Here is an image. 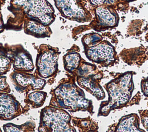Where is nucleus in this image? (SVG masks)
Wrapping results in <instances>:
<instances>
[{"mask_svg": "<svg viewBox=\"0 0 148 132\" xmlns=\"http://www.w3.org/2000/svg\"><path fill=\"white\" fill-rule=\"evenodd\" d=\"M133 72H126L105 85L108 100L103 101L99 109V115L107 116L114 109L125 105L130 101L133 90Z\"/></svg>", "mask_w": 148, "mask_h": 132, "instance_id": "obj_1", "label": "nucleus"}, {"mask_svg": "<svg viewBox=\"0 0 148 132\" xmlns=\"http://www.w3.org/2000/svg\"><path fill=\"white\" fill-rule=\"evenodd\" d=\"M51 98L49 106L67 109L71 111H90L91 101L86 99L84 92L74 83L64 82L50 91Z\"/></svg>", "mask_w": 148, "mask_h": 132, "instance_id": "obj_2", "label": "nucleus"}, {"mask_svg": "<svg viewBox=\"0 0 148 132\" xmlns=\"http://www.w3.org/2000/svg\"><path fill=\"white\" fill-rule=\"evenodd\" d=\"M71 117L64 109L46 106L40 111L39 132H75Z\"/></svg>", "mask_w": 148, "mask_h": 132, "instance_id": "obj_3", "label": "nucleus"}, {"mask_svg": "<svg viewBox=\"0 0 148 132\" xmlns=\"http://www.w3.org/2000/svg\"><path fill=\"white\" fill-rule=\"evenodd\" d=\"M13 3L21 6L27 16L48 26L54 20V10L46 0H14Z\"/></svg>", "mask_w": 148, "mask_h": 132, "instance_id": "obj_4", "label": "nucleus"}, {"mask_svg": "<svg viewBox=\"0 0 148 132\" xmlns=\"http://www.w3.org/2000/svg\"><path fill=\"white\" fill-rule=\"evenodd\" d=\"M58 50L46 45H40L36 58V74L41 78L48 79L58 71Z\"/></svg>", "mask_w": 148, "mask_h": 132, "instance_id": "obj_5", "label": "nucleus"}, {"mask_svg": "<svg viewBox=\"0 0 148 132\" xmlns=\"http://www.w3.org/2000/svg\"><path fill=\"white\" fill-rule=\"evenodd\" d=\"M77 82L80 86L85 89L98 100L105 98V93L99 85L101 76L96 67L92 64L84 63L77 69Z\"/></svg>", "mask_w": 148, "mask_h": 132, "instance_id": "obj_6", "label": "nucleus"}, {"mask_svg": "<svg viewBox=\"0 0 148 132\" xmlns=\"http://www.w3.org/2000/svg\"><path fill=\"white\" fill-rule=\"evenodd\" d=\"M10 78L16 91L26 94L30 91L42 90L46 84L45 79L29 72L14 71L10 74Z\"/></svg>", "mask_w": 148, "mask_h": 132, "instance_id": "obj_7", "label": "nucleus"}, {"mask_svg": "<svg viewBox=\"0 0 148 132\" xmlns=\"http://www.w3.org/2000/svg\"><path fill=\"white\" fill-rule=\"evenodd\" d=\"M55 5L65 18L79 23L89 21L91 15L78 0H54Z\"/></svg>", "mask_w": 148, "mask_h": 132, "instance_id": "obj_8", "label": "nucleus"}, {"mask_svg": "<svg viewBox=\"0 0 148 132\" xmlns=\"http://www.w3.org/2000/svg\"><path fill=\"white\" fill-rule=\"evenodd\" d=\"M85 54L91 61L103 66H108L112 64L116 56L114 47L106 41H101L95 45L86 47Z\"/></svg>", "mask_w": 148, "mask_h": 132, "instance_id": "obj_9", "label": "nucleus"}, {"mask_svg": "<svg viewBox=\"0 0 148 132\" xmlns=\"http://www.w3.org/2000/svg\"><path fill=\"white\" fill-rule=\"evenodd\" d=\"M15 71L31 72L34 65L31 55L21 45H17L7 49Z\"/></svg>", "mask_w": 148, "mask_h": 132, "instance_id": "obj_10", "label": "nucleus"}, {"mask_svg": "<svg viewBox=\"0 0 148 132\" xmlns=\"http://www.w3.org/2000/svg\"><path fill=\"white\" fill-rule=\"evenodd\" d=\"M26 112L13 94L0 93V120H11Z\"/></svg>", "mask_w": 148, "mask_h": 132, "instance_id": "obj_11", "label": "nucleus"}, {"mask_svg": "<svg viewBox=\"0 0 148 132\" xmlns=\"http://www.w3.org/2000/svg\"><path fill=\"white\" fill-rule=\"evenodd\" d=\"M95 22L100 28H112L117 25L119 16L112 8L108 5H102L95 9Z\"/></svg>", "mask_w": 148, "mask_h": 132, "instance_id": "obj_12", "label": "nucleus"}, {"mask_svg": "<svg viewBox=\"0 0 148 132\" xmlns=\"http://www.w3.org/2000/svg\"><path fill=\"white\" fill-rule=\"evenodd\" d=\"M24 28L25 33L37 38L49 36L51 32L48 26L34 20H29L25 22Z\"/></svg>", "mask_w": 148, "mask_h": 132, "instance_id": "obj_13", "label": "nucleus"}, {"mask_svg": "<svg viewBox=\"0 0 148 132\" xmlns=\"http://www.w3.org/2000/svg\"><path fill=\"white\" fill-rule=\"evenodd\" d=\"M116 132H144L139 127V120L135 114L122 117L119 120Z\"/></svg>", "mask_w": 148, "mask_h": 132, "instance_id": "obj_14", "label": "nucleus"}, {"mask_svg": "<svg viewBox=\"0 0 148 132\" xmlns=\"http://www.w3.org/2000/svg\"><path fill=\"white\" fill-rule=\"evenodd\" d=\"M47 97V93L42 90H35L26 94L24 102V107L26 112L30 109H35L41 107Z\"/></svg>", "mask_w": 148, "mask_h": 132, "instance_id": "obj_15", "label": "nucleus"}, {"mask_svg": "<svg viewBox=\"0 0 148 132\" xmlns=\"http://www.w3.org/2000/svg\"><path fill=\"white\" fill-rule=\"evenodd\" d=\"M64 68L69 72H73L80 64L81 57L75 51H69L63 57Z\"/></svg>", "mask_w": 148, "mask_h": 132, "instance_id": "obj_16", "label": "nucleus"}, {"mask_svg": "<svg viewBox=\"0 0 148 132\" xmlns=\"http://www.w3.org/2000/svg\"><path fill=\"white\" fill-rule=\"evenodd\" d=\"M35 123L31 120L20 125L12 123H8L3 125L4 132H33L35 131Z\"/></svg>", "mask_w": 148, "mask_h": 132, "instance_id": "obj_17", "label": "nucleus"}, {"mask_svg": "<svg viewBox=\"0 0 148 132\" xmlns=\"http://www.w3.org/2000/svg\"><path fill=\"white\" fill-rule=\"evenodd\" d=\"M12 61L6 48L0 45V75L6 74L11 67Z\"/></svg>", "mask_w": 148, "mask_h": 132, "instance_id": "obj_18", "label": "nucleus"}, {"mask_svg": "<svg viewBox=\"0 0 148 132\" xmlns=\"http://www.w3.org/2000/svg\"><path fill=\"white\" fill-rule=\"evenodd\" d=\"M102 41V36L95 32H91L85 35L82 38V42L84 46L89 47L95 45Z\"/></svg>", "mask_w": 148, "mask_h": 132, "instance_id": "obj_19", "label": "nucleus"}, {"mask_svg": "<svg viewBox=\"0 0 148 132\" xmlns=\"http://www.w3.org/2000/svg\"><path fill=\"white\" fill-rule=\"evenodd\" d=\"M10 89L6 82V77L0 75V93H10Z\"/></svg>", "mask_w": 148, "mask_h": 132, "instance_id": "obj_20", "label": "nucleus"}, {"mask_svg": "<svg viewBox=\"0 0 148 132\" xmlns=\"http://www.w3.org/2000/svg\"><path fill=\"white\" fill-rule=\"evenodd\" d=\"M116 1V0H89L92 5L97 6L110 5L114 3Z\"/></svg>", "mask_w": 148, "mask_h": 132, "instance_id": "obj_21", "label": "nucleus"}, {"mask_svg": "<svg viewBox=\"0 0 148 132\" xmlns=\"http://www.w3.org/2000/svg\"><path fill=\"white\" fill-rule=\"evenodd\" d=\"M141 89L144 95L148 97V77L142 80Z\"/></svg>", "mask_w": 148, "mask_h": 132, "instance_id": "obj_22", "label": "nucleus"}, {"mask_svg": "<svg viewBox=\"0 0 148 132\" xmlns=\"http://www.w3.org/2000/svg\"><path fill=\"white\" fill-rule=\"evenodd\" d=\"M142 122L143 126L145 127V128L148 129V116H143L142 118Z\"/></svg>", "mask_w": 148, "mask_h": 132, "instance_id": "obj_23", "label": "nucleus"}, {"mask_svg": "<svg viewBox=\"0 0 148 132\" xmlns=\"http://www.w3.org/2000/svg\"><path fill=\"white\" fill-rule=\"evenodd\" d=\"M3 21L0 14V32L3 30Z\"/></svg>", "mask_w": 148, "mask_h": 132, "instance_id": "obj_24", "label": "nucleus"}, {"mask_svg": "<svg viewBox=\"0 0 148 132\" xmlns=\"http://www.w3.org/2000/svg\"><path fill=\"white\" fill-rule=\"evenodd\" d=\"M126 1H133V0H126Z\"/></svg>", "mask_w": 148, "mask_h": 132, "instance_id": "obj_25", "label": "nucleus"}, {"mask_svg": "<svg viewBox=\"0 0 148 132\" xmlns=\"http://www.w3.org/2000/svg\"><path fill=\"white\" fill-rule=\"evenodd\" d=\"M0 132H2V130H1V128H0Z\"/></svg>", "mask_w": 148, "mask_h": 132, "instance_id": "obj_26", "label": "nucleus"}, {"mask_svg": "<svg viewBox=\"0 0 148 132\" xmlns=\"http://www.w3.org/2000/svg\"><path fill=\"white\" fill-rule=\"evenodd\" d=\"M89 132H94V131H89Z\"/></svg>", "mask_w": 148, "mask_h": 132, "instance_id": "obj_27", "label": "nucleus"}]
</instances>
